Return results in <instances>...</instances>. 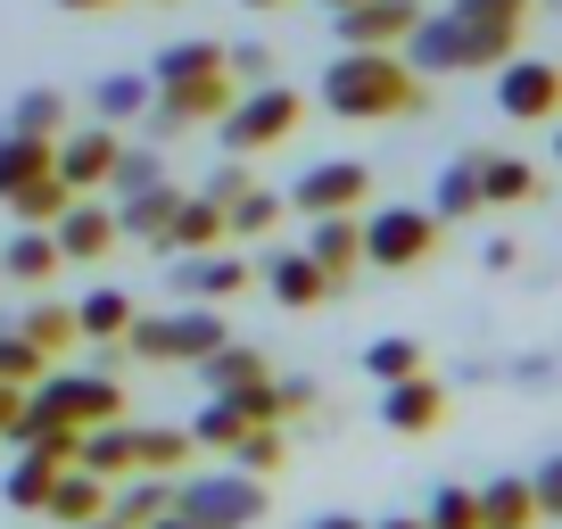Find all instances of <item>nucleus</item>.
<instances>
[{
  "mask_svg": "<svg viewBox=\"0 0 562 529\" xmlns=\"http://www.w3.org/2000/svg\"><path fill=\"white\" fill-rule=\"evenodd\" d=\"M554 166H562V133H554Z\"/></svg>",
  "mask_w": 562,
  "mask_h": 529,
  "instance_id": "6e6d98bb",
  "label": "nucleus"
},
{
  "mask_svg": "<svg viewBox=\"0 0 562 529\" xmlns=\"http://www.w3.org/2000/svg\"><path fill=\"white\" fill-rule=\"evenodd\" d=\"M538 199V166L513 149H480V207H529Z\"/></svg>",
  "mask_w": 562,
  "mask_h": 529,
  "instance_id": "6ab92c4d",
  "label": "nucleus"
},
{
  "mask_svg": "<svg viewBox=\"0 0 562 529\" xmlns=\"http://www.w3.org/2000/svg\"><path fill=\"white\" fill-rule=\"evenodd\" d=\"M42 372H50V356H42L34 339H25L18 323H9V331H0V381H25V389H34Z\"/></svg>",
  "mask_w": 562,
  "mask_h": 529,
  "instance_id": "ea45409f",
  "label": "nucleus"
},
{
  "mask_svg": "<svg viewBox=\"0 0 562 529\" xmlns=\"http://www.w3.org/2000/svg\"><path fill=\"white\" fill-rule=\"evenodd\" d=\"M364 372H372V381H405V372H422V339H405V331L372 339V348H364Z\"/></svg>",
  "mask_w": 562,
  "mask_h": 529,
  "instance_id": "4c0bfd02",
  "label": "nucleus"
},
{
  "mask_svg": "<svg viewBox=\"0 0 562 529\" xmlns=\"http://www.w3.org/2000/svg\"><path fill=\"white\" fill-rule=\"evenodd\" d=\"M248 430V414L232 406V397H207L199 406V423H191V447H207V455H232V439Z\"/></svg>",
  "mask_w": 562,
  "mask_h": 529,
  "instance_id": "f704fd0d",
  "label": "nucleus"
},
{
  "mask_svg": "<svg viewBox=\"0 0 562 529\" xmlns=\"http://www.w3.org/2000/svg\"><path fill=\"white\" fill-rule=\"evenodd\" d=\"M124 414V389L108 381V372H42L34 389H25V439L34 430H50V423H67V430H91V423H116ZM18 439V447H25Z\"/></svg>",
  "mask_w": 562,
  "mask_h": 529,
  "instance_id": "7ed1b4c3",
  "label": "nucleus"
},
{
  "mask_svg": "<svg viewBox=\"0 0 562 529\" xmlns=\"http://www.w3.org/2000/svg\"><path fill=\"white\" fill-rule=\"evenodd\" d=\"M116 348H124V356H140V364H199L207 348H224V323H215L207 306H175V315H133Z\"/></svg>",
  "mask_w": 562,
  "mask_h": 529,
  "instance_id": "39448f33",
  "label": "nucleus"
},
{
  "mask_svg": "<svg viewBox=\"0 0 562 529\" xmlns=\"http://www.w3.org/2000/svg\"><path fill=\"white\" fill-rule=\"evenodd\" d=\"M191 372H199V389H207V397H232V389L265 381L273 364H265V348H240V339H224V348H207Z\"/></svg>",
  "mask_w": 562,
  "mask_h": 529,
  "instance_id": "5701e85b",
  "label": "nucleus"
},
{
  "mask_svg": "<svg viewBox=\"0 0 562 529\" xmlns=\"http://www.w3.org/2000/svg\"><path fill=\"white\" fill-rule=\"evenodd\" d=\"M232 75L215 67V75H191V83H158V100H149V124L158 133H199V124H215L232 108Z\"/></svg>",
  "mask_w": 562,
  "mask_h": 529,
  "instance_id": "9d476101",
  "label": "nucleus"
},
{
  "mask_svg": "<svg viewBox=\"0 0 562 529\" xmlns=\"http://www.w3.org/2000/svg\"><path fill=\"white\" fill-rule=\"evenodd\" d=\"M133 315H140V306L124 299V290H83V299H75V339H91V348H116Z\"/></svg>",
  "mask_w": 562,
  "mask_h": 529,
  "instance_id": "a878e982",
  "label": "nucleus"
},
{
  "mask_svg": "<svg viewBox=\"0 0 562 529\" xmlns=\"http://www.w3.org/2000/svg\"><path fill=\"white\" fill-rule=\"evenodd\" d=\"M331 25H339V50H405V34L422 25V0H356Z\"/></svg>",
  "mask_w": 562,
  "mask_h": 529,
  "instance_id": "9b49d317",
  "label": "nucleus"
},
{
  "mask_svg": "<svg viewBox=\"0 0 562 529\" xmlns=\"http://www.w3.org/2000/svg\"><path fill=\"white\" fill-rule=\"evenodd\" d=\"M75 199H83V191H67V182H58V175H42V182H25V191H9V199H0V207L18 215V224H58V215H67Z\"/></svg>",
  "mask_w": 562,
  "mask_h": 529,
  "instance_id": "473e14b6",
  "label": "nucleus"
},
{
  "mask_svg": "<svg viewBox=\"0 0 562 529\" xmlns=\"http://www.w3.org/2000/svg\"><path fill=\"white\" fill-rule=\"evenodd\" d=\"M58 9H75V18H100V9H116V0H58Z\"/></svg>",
  "mask_w": 562,
  "mask_h": 529,
  "instance_id": "8fccbe9b",
  "label": "nucleus"
},
{
  "mask_svg": "<svg viewBox=\"0 0 562 529\" xmlns=\"http://www.w3.org/2000/svg\"><path fill=\"white\" fill-rule=\"evenodd\" d=\"M75 529H124V521H108V513H91V521H75Z\"/></svg>",
  "mask_w": 562,
  "mask_h": 529,
  "instance_id": "3c124183",
  "label": "nucleus"
},
{
  "mask_svg": "<svg viewBox=\"0 0 562 529\" xmlns=\"http://www.w3.org/2000/svg\"><path fill=\"white\" fill-rule=\"evenodd\" d=\"M306 224H315V232H306V257L348 290L356 273H364V207H356V215H306Z\"/></svg>",
  "mask_w": 562,
  "mask_h": 529,
  "instance_id": "ddd939ff",
  "label": "nucleus"
},
{
  "mask_svg": "<svg viewBox=\"0 0 562 529\" xmlns=\"http://www.w3.org/2000/svg\"><path fill=\"white\" fill-rule=\"evenodd\" d=\"M50 480H58V455H50V447H25V455L9 463V488H0V496H9V505H18V513H42V496H50Z\"/></svg>",
  "mask_w": 562,
  "mask_h": 529,
  "instance_id": "c756f323",
  "label": "nucleus"
},
{
  "mask_svg": "<svg viewBox=\"0 0 562 529\" xmlns=\"http://www.w3.org/2000/svg\"><path fill=\"white\" fill-rule=\"evenodd\" d=\"M439 215L430 207H364V264L381 273H414V264L439 257Z\"/></svg>",
  "mask_w": 562,
  "mask_h": 529,
  "instance_id": "0eeeda50",
  "label": "nucleus"
},
{
  "mask_svg": "<svg viewBox=\"0 0 562 529\" xmlns=\"http://www.w3.org/2000/svg\"><path fill=\"white\" fill-rule=\"evenodd\" d=\"M42 513L50 521H91V513H108V480L100 472H83V463H58V480H50V496H42Z\"/></svg>",
  "mask_w": 562,
  "mask_h": 529,
  "instance_id": "412c9836",
  "label": "nucleus"
},
{
  "mask_svg": "<svg viewBox=\"0 0 562 529\" xmlns=\"http://www.w3.org/2000/svg\"><path fill=\"white\" fill-rule=\"evenodd\" d=\"M9 124H18V133H42V142H58V133L75 124V108L58 100V91H25V100L9 108Z\"/></svg>",
  "mask_w": 562,
  "mask_h": 529,
  "instance_id": "c9c22d12",
  "label": "nucleus"
},
{
  "mask_svg": "<svg viewBox=\"0 0 562 529\" xmlns=\"http://www.w3.org/2000/svg\"><path fill=\"white\" fill-rule=\"evenodd\" d=\"M430 75L405 67V50H348L323 67V108L348 124H389V116H422Z\"/></svg>",
  "mask_w": 562,
  "mask_h": 529,
  "instance_id": "f257e3e1",
  "label": "nucleus"
},
{
  "mask_svg": "<svg viewBox=\"0 0 562 529\" xmlns=\"http://www.w3.org/2000/svg\"><path fill=\"white\" fill-rule=\"evenodd\" d=\"M175 282L191 290V299L224 306V299H240V290L257 282V264H248V257H182V264H175Z\"/></svg>",
  "mask_w": 562,
  "mask_h": 529,
  "instance_id": "aec40b11",
  "label": "nucleus"
},
{
  "mask_svg": "<svg viewBox=\"0 0 562 529\" xmlns=\"http://www.w3.org/2000/svg\"><path fill=\"white\" fill-rule=\"evenodd\" d=\"M422 521L430 529H480V488H439Z\"/></svg>",
  "mask_w": 562,
  "mask_h": 529,
  "instance_id": "a19ab883",
  "label": "nucleus"
},
{
  "mask_svg": "<svg viewBox=\"0 0 562 529\" xmlns=\"http://www.w3.org/2000/svg\"><path fill=\"white\" fill-rule=\"evenodd\" d=\"M149 182H166L158 149H116V166H108V191H149Z\"/></svg>",
  "mask_w": 562,
  "mask_h": 529,
  "instance_id": "79ce46f5",
  "label": "nucleus"
},
{
  "mask_svg": "<svg viewBox=\"0 0 562 529\" xmlns=\"http://www.w3.org/2000/svg\"><path fill=\"white\" fill-rule=\"evenodd\" d=\"M18 331H25V339H34V348H42V356H58V348H75V306H50V299H42V306H34V315H25V323H18Z\"/></svg>",
  "mask_w": 562,
  "mask_h": 529,
  "instance_id": "58836bf2",
  "label": "nucleus"
},
{
  "mask_svg": "<svg viewBox=\"0 0 562 529\" xmlns=\"http://www.w3.org/2000/svg\"><path fill=\"white\" fill-rule=\"evenodd\" d=\"M166 505H175V480H166V472H124V488L108 496V521L140 529V521H158Z\"/></svg>",
  "mask_w": 562,
  "mask_h": 529,
  "instance_id": "cd10ccee",
  "label": "nucleus"
},
{
  "mask_svg": "<svg viewBox=\"0 0 562 529\" xmlns=\"http://www.w3.org/2000/svg\"><path fill=\"white\" fill-rule=\"evenodd\" d=\"M42 175H58V142H42V133H0V199L9 191H25V182H42Z\"/></svg>",
  "mask_w": 562,
  "mask_h": 529,
  "instance_id": "4be33fe9",
  "label": "nucleus"
},
{
  "mask_svg": "<svg viewBox=\"0 0 562 529\" xmlns=\"http://www.w3.org/2000/svg\"><path fill=\"white\" fill-rule=\"evenodd\" d=\"M257 273H265V290H273L281 306H323V299L339 290L331 273H323V264L306 257V248H265V264H257Z\"/></svg>",
  "mask_w": 562,
  "mask_h": 529,
  "instance_id": "2eb2a0df",
  "label": "nucleus"
},
{
  "mask_svg": "<svg viewBox=\"0 0 562 529\" xmlns=\"http://www.w3.org/2000/svg\"><path fill=\"white\" fill-rule=\"evenodd\" d=\"M232 463L257 472V480H281V463H290V430H281V423H248L240 439H232Z\"/></svg>",
  "mask_w": 562,
  "mask_h": 529,
  "instance_id": "c85d7f7f",
  "label": "nucleus"
},
{
  "mask_svg": "<svg viewBox=\"0 0 562 529\" xmlns=\"http://www.w3.org/2000/svg\"><path fill=\"white\" fill-rule=\"evenodd\" d=\"M480 529H538V488H529L521 472L488 480V488H480Z\"/></svg>",
  "mask_w": 562,
  "mask_h": 529,
  "instance_id": "bb28decb",
  "label": "nucleus"
},
{
  "mask_svg": "<svg viewBox=\"0 0 562 529\" xmlns=\"http://www.w3.org/2000/svg\"><path fill=\"white\" fill-rule=\"evenodd\" d=\"M58 240H50V224H18V240L0 248V282H25V290H42L58 273Z\"/></svg>",
  "mask_w": 562,
  "mask_h": 529,
  "instance_id": "a211bd4d",
  "label": "nucleus"
},
{
  "mask_svg": "<svg viewBox=\"0 0 562 529\" xmlns=\"http://www.w3.org/2000/svg\"><path fill=\"white\" fill-rule=\"evenodd\" d=\"M175 207H182V191H175V182L124 191V207H116V232H124V240H149V248H158V240H166V224H175Z\"/></svg>",
  "mask_w": 562,
  "mask_h": 529,
  "instance_id": "b1692460",
  "label": "nucleus"
},
{
  "mask_svg": "<svg viewBox=\"0 0 562 529\" xmlns=\"http://www.w3.org/2000/svg\"><path fill=\"white\" fill-rule=\"evenodd\" d=\"M116 133L108 124H75V133H58V182L67 191H108V166H116Z\"/></svg>",
  "mask_w": 562,
  "mask_h": 529,
  "instance_id": "4468645a",
  "label": "nucleus"
},
{
  "mask_svg": "<svg viewBox=\"0 0 562 529\" xmlns=\"http://www.w3.org/2000/svg\"><path fill=\"white\" fill-rule=\"evenodd\" d=\"M430 215H439V224H463V215H480V149L472 158H456L439 175V199H430Z\"/></svg>",
  "mask_w": 562,
  "mask_h": 529,
  "instance_id": "7c9ffc66",
  "label": "nucleus"
},
{
  "mask_svg": "<svg viewBox=\"0 0 562 529\" xmlns=\"http://www.w3.org/2000/svg\"><path fill=\"white\" fill-rule=\"evenodd\" d=\"M191 430H175V423H133V472H166V480H182L191 472Z\"/></svg>",
  "mask_w": 562,
  "mask_h": 529,
  "instance_id": "393cba45",
  "label": "nucleus"
},
{
  "mask_svg": "<svg viewBox=\"0 0 562 529\" xmlns=\"http://www.w3.org/2000/svg\"><path fill=\"white\" fill-rule=\"evenodd\" d=\"M306 529H364L356 513H323V521H306Z\"/></svg>",
  "mask_w": 562,
  "mask_h": 529,
  "instance_id": "09e8293b",
  "label": "nucleus"
},
{
  "mask_svg": "<svg viewBox=\"0 0 562 529\" xmlns=\"http://www.w3.org/2000/svg\"><path fill=\"white\" fill-rule=\"evenodd\" d=\"M290 207L299 215H356L372 199V166H356V158H323V166H306L299 182H290Z\"/></svg>",
  "mask_w": 562,
  "mask_h": 529,
  "instance_id": "1a4fd4ad",
  "label": "nucleus"
},
{
  "mask_svg": "<svg viewBox=\"0 0 562 529\" xmlns=\"http://www.w3.org/2000/svg\"><path fill=\"white\" fill-rule=\"evenodd\" d=\"M140 529H207V521H191V513H182V505H166L158 521H140Z\"/></svg>",
  "mask_w": 562,
  "mask_h": 529,
  "instance_id": "de8ad7c7",
  "label": "nucleus"
},
{
  "mask_svg": "<svg viewBox=\"0 0 562 529\" xmlns=\"http://www.w3.org/2000/svg\"><path fill=\"white\" fill-rule=\"evenodd\" d=\"M281 207H290V199L281 191H265V182H248L240 199H232V240H273V224H281Z\"/></svg>",
  "mask_w": 562,
  "mask_h": 529,
  "instance_id": "2f4dec72",
  "label": "nucleus"
},
{
  "mask_svg": "<svg viewBox=\"0 0 562 529\" xmlns=\"http://www.w3.org/2000/svg\"><path fill=\"white\" fill-rule=\"evenodd\" d=\"M50 240H58V257H67V264H100L108 248L124 240V232H116V215H108V207H91V191H83V199H75V207L50 224Z\"/></svg>",
  "mask_w": 562,
  "mask_h": 529,
  "instance_id": "dca6fc26",
  "label": "nucleus"
},
{
  "mask_svg": "<svg viewBox=\"0 0 562 529\" xmlns=\"http://www.w3.org/2000/svg\"><path fill=\"white\" fill-rule=\"evenodd\" d=\"M299 124H306V100L290 83H248V91H232V108L215 116V142H224L232 158H257V149H281Z\"/></svg>",
  "mask_w": 562,
  "mask_h": 529,
  "instance_id": "20e7f679",
  "label": "nucleus"
},
{
  "mask_svg": "<svg viewBox=\"0 0 562 529\" xmlns=\"http://www.w3.org/2000/svg\"><path fill=\"white\" fill-rule=\"evenodd\" d=\"M224 240H232L224 199L182 191V207H175V224H166V240H158V248H175V257H199V248H224Z\"/></svg>",
  "mask_w": 562,
  "mask_h": 529,
  "instance_id": "f3484780",
  "label": "nucleus"
},
{
  "mask_svg": "<svg viewBox=\"0 0 562 529\" xmlns=\"http://www.w3.org/2000/svg\"><path fill=\"white\" fill-rule=\"evenodd\" d=\"M529 488H538V521H562V455H546Z\"/></svg>",
  "mask_w": 562,
  "mask_h": 529,
  "instance_id": "c03bdc74",
  "label": "nucleus"
},
{
  "mask_svg": "<svg viewBox=\"0 0 562 529\" xmlns=\"http://www.w3.org/2000/svg\"><path fill=\"white\" fill-rule=\"evenodd\" d=\"M364 529H430V521H364Z\"/></svg>",
  "mask_w": 562,
  "mask_h": 529,
  "instance_id": "603ef678",
  "label": "nucleus"
},
{
  "mask_svg": "<svg viewBox=\"0 0 562 529\" xmlns=\"http://www.w3.org/2000/svg\"><path fill=\"white\" fill-rule=\"evenodd\" d=\"M496 116L505 124H554L562 116V67L513 50L505 67H496Z\"/></svg>",
  "mask_w": 562,
  "mask_h": 529,
  "instance_id": "6e6552de",
  "label": "nucleus"
},
{
  "mask_svg": "<svg viewBox=\"0 0 562 529\" xmlns=\"http://www.w3.org/2000/svg\"><path fill=\"white\" fill-rule=\"evenodd\" d=\"M158 100V83L149 75H108L100 91H91V108H100V124H124V116H140V108Z\"/></svg>",
  "mask_w": 562,
  "mask_h": 529,
  "instance_id": "72a5a7b5",
  "label": "nucleus"
},
{
  "mask_svg": "<svg viewBox=\"0 0 562 529\" xmlns=\"http://www.w3.org/2000/svg\"><path fill=\"white\" fill-rule=\"evenodd\" d=\"M248 182H257V175H248V158H232V166H224V175H215V182H207V199H224V207H232V199H240V191H248Z\"/></svg>",
  "mask_w": 562,
  "mask_h": 529,
  "instance_id": "49530a36",
  "label": "nucleus"
},
{
  "mask_svg": "<svg viewBox=\"0 0 562 529\" xmlns=\"http://www.w3.org/2000/svg\"><path fill=\"white\" fill-rule=\"evenodd\" d=\"M175 505L191 513V521H207V529H257L265 513H273V488H265L257 472H199V480H182L175 488Z\"/></svg>",
  "mask_w": 562,
  "mask_h": 529,
  "instance_id": "423d86ee",
  "label": "nucleus"
},
{
  "mask_svg": "<svg viewBox=\"0 0 562 529\" xmlns=\"http://www.w3.org/2000/svg\"><path fill=\"white\" fill-rule=\"evenodd\" d=\"M339 9H356V0H331V18H339Z\"/></svg>",
  "mask_w": 562,
  "mask_h": 529,
  "instance_id": "5fc2aeb1",
  "label": "nucleus"
},
{
  "mask_svg": "<svg viewBox=\"0 0 562 529\" xmlns=\"http://www.w3.org/2000/svg\"><path fill=\"white\" fill-rule=\"evenodd\" d=\"M381 423L397 430V439H430V430L447 423V389L430 381V364L405 372V381H381Z\"/></svg>",
  "mask_w": 562,
  "mask_h": 529,
  "instance_id": "f8f14e48",
  "label": "nucleus"
},
{
  "mask_svg": "<svg viewBox=\"0 0 562 529\" xmlns=\"http://www.w3.org/2000/svg\"><path fill=\"white\" fill-rule=\"evenodd\" d=\"M215 67H224V50H215V42H175V50H158L149 83H191V75H215Z\"/></svg>",
  "mask_w": 562,
  "mask_h": 529,
  "instance_id": "e433bc0d",
  "label": "nucleus"
},
{
  "mask_svg": "<svg viewBox=\"0 0 562 529\" xmlns=\"http://www.w3.org/2000/svg\"><path fill=\"white\" fill-rule=\"evenodd\" d=\"M224 75L232 83H273V50H265V42H240V50H224Z\"/></svg>",
  "mask_w": 562,
  "mask_h": 529,
  "instance_id": "37998d69",
  "label": "nucleus"
},
{
  "mask_svg": "<svg viewBox=\"0 0 562 529\" xmlns=\"http://www.w3.org/2000/svg\"><path fill=\"white\" fill-rule=\"evenodd\" d=\"M521 34H529V25L472 18V9L447 0L439 18L422 9V25L405 34V67H414V75H480V67H505V58L521 50Z\"/></svg>",
  "mask_w": 562,
  "mask_h": 529,
  "instance_id": "f03ea898",
  "label": "nucleus"
},
{
  "mask_svg": "<svg viewBox=\"0 0 562 529\" xmlns=\"http://www.w3.org/2000/svg\"><path fill=\"white\" fill-rule=\"evenodd\" d=\"M0 439H25V381H0Z\"/></svg>",
  "mask_w": 562,
  "mask_h": 529,
  "instance_id": "a18cd8bd",
  "label": "nucleus"
},
{
  "mask_svg": "<svg viewBox=\"0 0 562 529\" xmlns=\"http://www.w3.org/2000/svg\"><path fill=\"white\" fill-rule=\"evenodd\" d=\"M248 9H281V0H248Z\"/></svg>",
  "mask_w": 562,
  "mask_h": 529,
  "instance_id": "864d4df0",
  "label": "nucleus"
}]
</instances>
